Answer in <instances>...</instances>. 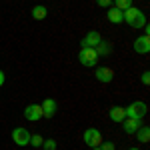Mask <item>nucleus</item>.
I'll return each instance as SVG.
<instances>
[{"mask_svg": "<svg viewBox=\"0 0 150 150\" xmlns=\"http://www.w3.org/2000/svg\"><path fill=\"white\" fill-rule=\"evenodd\" d=\"M122 20L132 28H144L146 26V14L138 8H134V6H130L122 12Z\"/></svg>", "mask_w": 150, "mask_h": 150, "instance_id": "1", "label": "nucleus"}, {"mask_svg": "<svg viewBox=\"0 0 150 150\" xmlns=\"http://www.w3.org/2000/svg\"><path fill=\"white\" fill-rule=\"evenodd\" d=\"M98 54H96V50L94 48H88V46H82L80 52H78V60H80L82 66H86V68H94L96 64H98Z\"/></svg>", "mask_w": 150, "mask_h": 150, "instance_id": "2", "label": "nucleus"}, {"mask_svg": "<svg viewBox=\"0 0 150 150\" xmlns=\"http://www.w3.org/2000/svg\"><path fill=\"white\" fill-rule=\"evenodd\" d=\"M124 112H126V118H138V120H142L144 114L148 112V106L142 100H136V102L128 104L126 108H124Z\"/></svg>", "mask_w": 150, "mask_h": 150, "instance_id": "3", "label": "nucleus"}, {"mask_svg": "<svg viewBox=\"0 0 150 150\" xmlns=\"http://www.w3.org/2000/svg\"><path fill=\"white\" fill-rule=\"evenodd\" d=\"M82 138H84V144H86V146H90V148L102 144V134H100V130H98V128H86Z\"/></svg>", "mask_w": 150, "mask_h": 150, "instance_id": "4", "label": "nucleus"}, {"mask_svg": "<svg viewBox=\"0 0 150 150\" xmlns=\"http://www.w3.org/2000/svg\"><path fill=\"white\" fill-rule=\"evenodd\" d=\"M30 136H32V134L22 126H18V128L12 130V140H14L16 146H28V144H30Z\"/></svg>", "mask_w": 150, "mask_h": 150, "instance_id": "5", "label": "nucleus"}, {"mask_svg": "<svg viewBox=\"0 0 150 150\" xmlns=\"http://www.w3.org/2000/svg\"><path fill=\"white\" fill-rule=\"evenodd\" d=\"M94 76H96V80L102 82V84H108V82L114 80V70L108 68V66H98L96 72H94Z\"/></svg>", "mask_w": 150, "mask_h": 150, "instance_id": "6", "label": "nucleus"}, {"mask_svg": "<svg viewBox=\"0 0 150 150\" xmlns=\"http://www.w3.org/2000/svg\"><path fill=\"white\" fill-rule=\"evenodd\" d=\"M24 116H26V120H30V122H38V120L42 118V108H40V104H28V106L24 108Z\"/></svg>", "mask_w": 150, "mask_h": 150, "instance_id": "7", "label": "nucleus"}, {"mask_svg": "<svg viewBox=\"0 0 150 150\" xmlns=\"http://www.w3.org/2000/svg\"><path fill=\"white\" fill-rule=\"evenodd\" d=\"M134 52H136V54H148L150 52V38L148 36L142 34L134 40Z\"/></svg>", "mask_w": 150, "mask_h": 150, "instance_id": "8", "label": "nucleus"}, {"mask_svg": "<svg viewBox=\"0 0 150 150\" xmlns=\"http://www.w3.org/2000/svg\"><path fill=\"white\" fill-rule=\"evenodd\" d=\"M40 108H42V116H46V118H52V116L56 114V108H58V104L54 98H46L44 102L40 104Z\"/></svg>", "mask_w": 150, "mask_h": 150, "instance_id": "9", "label": "nucleus"}, {"mask_svg": "<svg viewBox=\"0 0 150 150\" xmlns=\"http://www.w3.org/2000/svg\"><path fill=\"white\" fill-rule=\"evenodd\" d=\"M102 40V36L98 34L96 30H90V32H86V36L82 38V46H88V48H96V44Z\"/></svg>", "mask_w": 150, "mask_h": 150, "instance_id": "10", "label": "nucleus"}, {"mask_svg": "<svg viewBox=\"0 0 150 150\" xmlns=\"http://www.w3.org/2000/svg\"><path fill=\"white\" fill-rule=\"evenodd\" d=\"M120 124H122V128H124V132H126V134H134V132L140 128L142 120H138V118H124Z\"/></svg>", "mask_w": 150, "mask_h": 150, "instance_id": "11", "label": "nucleus"}, {"mask_svg": "<svg viewBox=\"0 0 150 150\" xmlns=\"http://www.w3.org/2000/svg\"><path fill=\"white\" fill-rule=\"evenodd\" d=\"M108 116H110V120H114V122H122L124 118H126V112H124V106H112L110 108V112H108Z\"/></svg>", "mask_w": 150, "mask_h": 150, "instance_id": "12", "label": "nucleus"}, {"mask_svg": "<svg viewBox=\"0 0 150 150\" xmlns=\"http://www.w3.org/2000/svg\"><path fill=\"white\" fill-rule=\"evenodd\" d=\"M106 18L112 24H120L122 22V10H118L116 6H110V8L106 10Z\"/></svg>", "mask_w": 150, "mask_h": 150, "instance_id": "13", "label": "nucleus"}, {"mask_svg": "<svg viewBox=\"0 0 150 150\" xmlns=\"http://www.w3.org/2000/svg\"><path fill=\"white\" fill-rule=\"evenodd\" d=\"M96 54L98 56H108L110 52H112V46H110V42H106V40H100L98 44H96Z\"/></svg>", "mask_w": 150, "mask_h": 150, "instance_id": "14", "label": "nucleus"}, {"mask_svg": "<svg viewBox=\"0 0 150 150\" xmlns=\"http://www.w3.org/2000/svg\"><path fill=\"white\" fill-rule=\"evenodd\" d=\"M134 134H138V140L142 142V144H146V142H150V128L146 126V124H140V128L134 132Z\"/></svg>", "mask_w": 150, "mask_h": 150, "instance_id": "15", "label": "nucleus"}, {"mask_svg": "<svg viewBox=\"0 0 150 150\" xmlns=\"http://www.w3.org/2000/svg\"><path fill=\"white\" fill-rule=\"evenodd\" d=\"M46 14H48V10H46V6H42V4H38V6L32 8V18L34 20H44Z\"/></svg>", "mask_w": 150, "mask_h": 150, "instance_id": "16", "label": "nucleus"}, {"mask_svg": "<svg viewBox=\"0 0 150 150\" xmlns=\"http://www.w3.org/2000/svg\"><path fill=\"white\" fill-rule=\"evenodd\" d=\"M132 2H134V0H114V6L116 8H118V10H126V8H130V6H132Z\"/></svg>", "mask_w": 150, "mask_h": 150, "instance_id": "17", "label": "nucleus"}, {"mask_svg": "<svg viewBox=\"0 0 150 150\" xmlns=\"http://www.w3.org/2000/svg\"><path fill=\"white\" fill-rule=\"evenodd\" d=\"M42 148H44V150H56V140L46 138L44 142H42Z\"/></svg>", "mask_w": 150, "mask_h": 150, "instance_id": "18", "label": "nucleus"}, {"mask_svg": "<svg viewBox=\"0 0 150 150\" xmlns=\"http://www.w3.org/2000/svg\"><path fill=\"white\" fill-rule=\"evenodd\" d=\"M42 142H44V140H42V136H38V134H32V136H30V144L36 146V148L42 146Z\"/></svg>", "mask_w": 150, "mask_h": 150, "instance_id": "19", "label": "nucleus"}, {"mask_svg": "<svg viewBox=\"0 0 150 150\" xmlns=\"http://www.w3.org/2000/svg\"><path fill=\"white\" fill-rule=\"evenodd\" d=\"M140 80H142V84H146V86L150 84V72H148V70H144V72H142V76H140Z\"/></svg>", "mask_w": 150, "mask_h": 150, "instance_id": "20", "label": "nucleus"}, {"mask_svg": "<svg viewBox=\"0 0 150 150\" xmlns=\"http://www.w3.org/2000/svg\"><path fill=\"white\" fill-rule=\"evenodd\" d=\"M96 4H98V6H102V8H110L112 0H96Z\"/></svg>", "mask_w": 150, "mask_h": 150, "instance_id": "21", "label": "nucleus"}, {"mask_svg": "<svg viewBox=\"0 0 150 150\" xmlns=\"http://www.w3.org/2000/svg\"><path fill=\"white\" fill-rule=\"evenodd\" d=\"M100 150H114V144L112 142H102L100 144Z\"/></svg>", "mask_w": 150, "mask_h": 150, "instance_id": "22", "label": "nucleus"}, {"mask_svg": "<svg viewBox=\"0 0 150 150\" xmlns=\"http://www.w3.org/2000/svg\"><path fill=\"white\" fill-rule=\"evenodd\" d=\"M2 84H4V72L0 70V86H2Z\"/></svg>", "mask_w": 150, "mask_h": 150, "instance_id": "23", "label": "nucleus"}, {"mask_svg": "<svg viewBox=\"0 0 150 150\" xmlns=\"http://www.w3.org/2000/svg\"><path fill=\"white\" fill-rule=\"evenodd\" d=\"M92 150H100V146H94V148Z\"/></svg>", "mask_w": 150, "mask_h": 150, "instance_id": "24", "label": "nucleus"}, {"mask_svg": "<svg viewBox=\"0 0 150 150\" xmlns=\"http://www.w3.org/2000/svg\"><path fill=\"white\" fill-rule=\"evenodd\" d=\"M128 150H138V148H128Z\"/></svg>", "mask_w": 150, "mask_h": 150, "instance_id": "25", "label": "nucleus"}]
</instances>
